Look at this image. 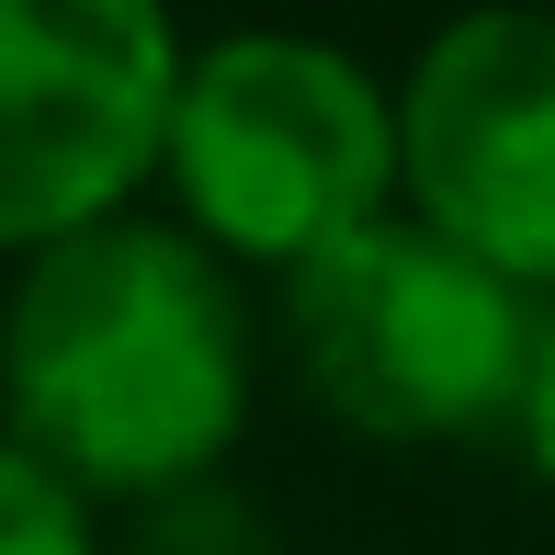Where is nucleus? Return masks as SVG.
Instances as JSON below:
<instances>
[{
  "instance_id": "obj_2",
  "label": "nucleus",
  "mask_w": 555,
  "mask_h": 555,
  "mask_svg": "<svg viewBox=\"0 0 555 555\" xmlns=\"http://www.w3.org/2000/svg\"><path fill=\"white\" fill-rule=\"evenodd\" d=\"M182 238L216 261L295 272L351 227L397 216V103L351 46L318 35H216L182 46L159 125Z\"/></svg>"
},
{
  "instance_id": "obj_3",
  "label": "nucleus",
  "mask_w": 555,
  "mask_h": 555,
  "mask_svg": "<svg viewBox=\"0 0 555 555\" xmlns=\"http://www.w3.org/2000/svg\"><path fill=\"white\" fill-rule=\"evenodd\" d=\"M284 340L318 409L363 442H476L521 420L544 295L499 284L420 216H374L284 272Z\"/></svg>"
},
{
  "instance_id": "obj_5",
  "label": "nucleus",
  "mask_w": 555,
  "mask_h": 555,
  "mask_svg": "<svg viewBox=\"0 0 555 555\" xmlns=\"http://www.w3.org/2000/svg\"><path fill=\"white\" fill-rule=\"evenodd\" d=\"M386 103L409 216L499 284L555 295V12L442 23Z\"/></svg>"
},
{
  "instance_id": "obj_1",
  "label": "nucleus",
  "mask_w": 555,
  "mask_h": 555,
  "mask_svg": "<svg viewBox=\"0 0 555 555\" xmlns=\"http://www.w3.org/2000/svg\"><path fill=\"white\" fill-rule=\"evenodd\" d=\"M12 442L80 499H159L216 476L249 420V307L182 227L103 216L35 249L0 307Z\"/></svg>"
},
{
  "instance_id": "obj_7",
  "label": "nucleus",
  "mask_w": 555,
  "mask_h": 555,
  "mask_svg": "<svg viewBox=\"0 0 555 555\" xmlns=\"http://www.w3.org/2000/svg\"><path fill=\"white\" fill-rule=\"evenodd\" d=\"M0 555H103L91 499L68 476H46L23 442H0Z\"/></svg>"
},
{
  "instance_id": "obj_6",
  "label": "nucleus",
  "mask_w": 555,
  "mask_h": 555,
  "mask_svg": "<svg viewBox=\"0 0 555 555\" xmlns=\"http://www.w3.org/2000/svg\"><path fill=\"white\" fill-rule=\"evenodd\" d=\"M125 555H272V521H261L249 488L193 476V488L137 499V544H125Z\"/></svg>"
},
{
  "instance_id": "obj_4",
  "label": "nucleus",
  "mask_w": 555,
  "mask_h": 555,
  "mask_svg": "<svg viewBox=\"0 0 555 555\" xmlns=\"http://www.w3.org/2000/svg\"><path fill=\"white\" fill-rule=\"evenodd\" d=\"M182 35L147 0H0V249H57L159 170Z\"/></svg>"
},
{
  "instance_id": "obj_8",
  "label": "nucleus",
  "mask_w": 555,
  "mask_h": 555,
  "mask_svg": "<svg viewBox=\"0 0 555 555\" xmlns=\"http://www.w3.org/2000/svg\"><path fill=\"white\" fill-rule=\"evenodd\" d=\"M521 442H533V476L555 488V307H544V340H533V386H521Z\"/></svg>"
}]
</instances>
